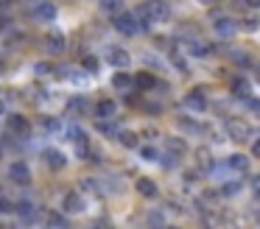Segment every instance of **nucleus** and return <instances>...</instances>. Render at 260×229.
<instances>
[{
  "label": "nucleus",
  "instance_id": "1",
  "mask_svg": "<svg viewBox=\"0 0 260 229\" xmlns=\"http://www.w3.org/2000/svg\"><path fill=\"white\" fill-rule=\"evenodd\" d=\"M226 134H230V140H238V143H246V140L254 137V128L249 126L246 120H241V117H230L226 120Z\"/></svg>",
  "mask_w": 260,
  "mask_h": 229
},
{
  "label": "nucleus",
  "instance_id": "2",
  "mask_svg": "<svg viewBox=\"0 0 260 229\" xmlns=\"http://www.w3.org/2000/svg\"><path fill=\"white\" fill-rule=\"evenodd\" d=\"M143 14L148 17L151 22H165L171 17V6L165 3V0H148V3H143Z\"/></svg>",
  "mask_w": 260,
  "mask_h": 229
},
{
  "label": "nucleus",
  "instance_id": "3",
  "mask_svg": "<svg viewBox=\"0 0 260 229\" xmlns=\"http://www.w3.org/2000/svg\"><path fill=\"white\" fill-rule=\"evenodd\" d=\"M213 31H215V37H221V39H232L235 31H238V22L232 20V17H215Z\"/></svg>",
  "mask_w": 260,
  "mask_h": 229
},
{
  "label": "nucleus",
  "instance_id": "4",
  "mask_svg": "<svg viewBox=\"0 0 260 229\" xmlns=\"http://www.w3.org/2000/svg\"><path fill=\"white\" fill-rule=\"evenodd\" d=\"M115 28H118L120 34H126V37H135L137 34V17L118 11V14H115Z\"/></svg>",
  "mask_w": 260,
  "mask_h": 229
},
{
  "label": "nucleus",
  "instance_id": "5",
  "mask_svg": "<svg viewBox=\"0 0 260 229\" xmlns=\"http://www.w3.org/2000/svg\"><path fill=\"white\" fill-rule=\"evenodd\" d=\"M9 179H12L14 184H20V187H25V184H31V171L25 162H12V168H9Z\"/></svg>",
  "mask_w": 260,
  "mask_h": 229
},
{
  "label": "nucleus",
  "instance_id": "6",
  "mask_svg": "<svg viewBox=\"0 0 260 229\" xmlns=\"http://www.w3.org/2000/svg\"><path fill=\"white\" fill-rule=\"evenodd\" d=\"M31 17H34V20H42V22H51L53 17H56V6H53L51 0L34 3V9H31Z\"/></svg>",
  "mask_w": 260,
  "mask_h": 229
},
{
  "label": "nucleus",
  "instance_id": "7",
  "mask_svg": "<svg viewBox=\"0 0 260 229\" xmlns=\"http://www.w3.org/2000/svg\"><path fill=\"white\" fill-rule=\"evenodd\" d=\"M6 126H9V132H12L14 137H28V134H31V123L25 120L23 115H12Z\"/></svg>",
  "mask_w": 260,
  "mask_h": 229
},
{
  "label": "nucleus",
  "instance_id": "8",
  "mask_svg": "<svg viewBox=\"0 0 260 229\" xmlns=\"http://www.w3.org/2000/svg\"><path fill=\"white\" fill-rule=\"evenodd\" d=\"M62 207L68 215H79V212H84V199H81V193H64Z\"/></svg>",
  "mask_w": 260,
  "mask_h": 229
},
{
  "label": "nucleus",
  "instance_id": "9",
  "mask_svg": "<svg viewBox=\"0 0 260 229\" xmlns=\"http://www.w3.org/2000/svg\"><path fill=\"white\" fill-rule=\"evenodd\" d=\"M185 106L193 112H204L207 109V98H204V89H190L185 95Z\"/></svg>",
  "mask_w": 260,
  "mask_h": 229
},
{
  "label": "nucleus",
  "instance_id": "10",
  "mask_svg": "<svg viewBox=\"0 0 260 229\" xmlns=\"http://www.w3.org/2000/svg\"><path fill=\"white\" fill-rule=\"evenodd\" d=\"M64 45H68V42H64V37H62L59 31L48 34V39H45V50H48L51 56H59V53H64Z\"/></svg>",
  "mask_w": 260,
  "mask_h": 229
},
{
  "label": "nucleus",
  "instance_id": "11",
  "mask_svg": "<svg viewBox=\"0 0 260 229\" xmlns=\"http://www.w3.org/2000/svg\"><path fill=\"white\" fill-rule=\"evenodd\" d=\"M226 171L232 173H249V156L246 154H232L230 159H226Z\"/></svg>",
  "mask_w": 260,
  "mask_h": 229
},
{
  "label": "nucleus",
  "instance_id": "12",
  "mask_svg": "<svg viewBox=\"0 0 260 229\" xmlns=\"http://www.w3.org/2000/svg\"><path fill=\"white\" fill-rule=\"evenodd\" d=\"M107 59L112 61L115 67H129L132 56H129V50H123V48H118V45H112V48H109V53H107Z\"/></svg>",
  "mask_w": 260,
  "mask_h": 229
},
{
  "label": "nucleus",
  "instance_id": "13",
  "mask_svg": "<svg viewBox=\"0 0 260 229\" xmlns=\"http://www.w3.org/2000/svg\"><path fill=\"white\" fill-rule=\"evenodd\" d=\"M14 212H17L25 223H34L37 221V207L31 204V201H17V204H14Z\"/></svg>",
  "mask_w": 260,
  "mask_h": 229
},
{
  "label": "nucleus",
  "instance_id": "14",
  "mask_svg": "<svg viewBox=\"0 0 260 229\" xmlns=\"http://www.w3.org/2000/svg\"><path fill=\"white\" fill-rule=\"evenodd\" d=\"M187 53L196 56V59H204V56H210V45L202 39H187Z\"/></svg>",
  "mask_w": 260,
  "mask_h": 229
},
{
  "label": "nucleus",
  "instance_id": "15",
  "mask_svg": "<svg viewBox=\"0 0 260 229\" xmlns=\"http://www.w3.org/2000/svg\"><path fill=\"white\" fill-rule=\"evenodd\" d=\"M45 162H48V168H53V171H62V168L68 165V159H64V154H62V151H56V148L45 151Z\"/></svg>",
  "mask_w": 260,
  "mask_h": 229
},
{
  "label": "nucleus",
  "instance_id": "16",
  "mask_svg": "<svg viewBox=\"0 0 260 229\" xmlns=\"http://www.w3.org/2000/svg\"><path fill=\"white\" fill-rule=\"evenodd\" d=\"M137 193L146 195V199H157V182L154 179H137Z\"/></svg>",
  "mask_w": 260,
  "mask_h": 229
},
{
  "label": "nucleus",
  "instance_id": "17",
  "mask_svg": "<svg viewBox=\"0 0 260 229\" xmlns=\"http://www.w3.org/2000/svg\"><path fill=\"white\" fill-rule=\"evenodd\" d=\"M196 162H199V168H202V171H207L210 173V168H213V154H210V148H199L196 151Z\"/></svg>",
  "mask_w": 260,
  "mask_h": 229
},
{
  "label": "nucleus",
  "instance_id": "18",
  "mask_svg": "<svg viewBox=\"0 0 260 229\" xmlns=\"http://www.w3.org/2000/svg\"><path fill=\"white\" fill-rule=\"evenodd\" d=\"M241 179H230V182H224V187H221V195H226V199H232V195L241 193Z\"/></svg>",
  "mask_w": 260,
  "mask_h": 229
},
{
  "label": "nucleus",
  "instance_id": "19",
  "mask_svg": "<svg viewBox=\"0 0 260 229\" xmlns=\"http://www.w3.org/2000/svg\"><path fill=\"white\" fill-rule=\"evenodd\" d=\"M95 112L101 117H115L118 115V106H115V101H101V104L95 106Z\"/></svg>",
  "mask_w": 260,
  "mask_h": 229
},
{
  "label": "nucleus",
  "instance_id": "20",
  "mask_svg": "<svg viewBox=\"0 0 260 229\" xmlns=\"http://www.w3.org/2000/svg\"><path fill=\"white\" fill-rule=\"evenodd\" d=\"M132 84H135V81H132L129 73H115V76H112V87L115 89H129Z\"/></svg>",
  "mask_w": 260,
  "mask_h": 229
},
{
  "label": "nucleus",
  "instance_id": "21",
  "mask_svg": "<svg viewBox=\"0 0 260 229\" xmlns=\"http://www.w3.org/2000/svg\"><path fill=\"white\" fill-rule=\"evenodd\" d=\"M132 81H135L140 89H151V87H157V78H154L151 73H140V76H137V78H132Z\"/></svg>",
  "mask_w": 260,
  "mask_h": 229
},
{
  "label": "nucleus",
  "instance_id": "22",
  "mask_svg": "<svg viewBox=\"0 0 260 229\" xmlns=\"http://www.w3.org/2000/svg\"><path fill=\"white\" fill-rule=\"evenodd\" d=\"M118 143L126 148H137V134L135 132H118Z\"/></svg>",
  "mask_w": 260,
  "mask_h": 229
},
{
  "label": "nucleus",
  "instance_id": "23",
  "mask_svg": "<svg viewBox=\"0 0 260 229\" xmlns=\"http://www.w3.org/2000/svg\"><path fill=\"white\" fill-rule=\"evenodd\" d=\"M42 126H45V132H51V134H59L64 128V123L59 120V117H45V120H42Z\"/></svg>",
  "mask_w": 260,
  "mask_h": 229
},
{
  "label": "nucleus",
  "instance_id": "24",
  "mask_svg": "<svg viewBox=\"0 0 260 229\" xmlns=\"http://www.w3.org/2000/svg\"><path fill=\"white\" fill-rule=\"evenodd\" d=\"M168 151H171V154H176V156H182V154L187 151V145L182 143L179 137H171V140H168Z\"/></svg>",
  "mask_w": 260,
  "mask_h": 229
},
{
  "label": "nucleus",
  "instance_id": "25",
  "mask_svg": "<svg viewBox=\"0 0 260 229\" xmlns=\"http://www.w3.org/2000/svg\"><path fill=\"white\" fill-rule=\"evenodd\" d=\"M235 92H238V98H249L252 95V87H249L246 78H238L235 81Z\"/></svg>",
  "mask_w": 260,
  "mask_h": 229
},
{
  "label": "nucleus",
  "instance_id": "26",
  "mask_svg": "<svg viewBox=\"0 0 260 229\" xmlns=\"http://www.w3.org/2000/svg\"><path fill=\"white\" fill-rule=\"evenodd\" d=\"M48 226H68V218L62 215V212H48Z\"/></svg>",
  "mask_w": 260,
  "mask_h": 229
},
{
  "label": "nucleus",
  "instance_id": "27",
  "mask_svg": "<svg viewBox=\"0 0 260 229\" xmlns=\"http://www.w3.org/2000/svg\"><path fill=\"white\" fill-rule=\"evenodd\" d=\"M101 11H107V14H118L120 0H101Z\"/></svg>",
  "mask_w": 260,
  "mask_h": 229
},
{
  "label": "nucleus",
  "instance_id": "28",
  "mask_svg": "<svg viewBox=\"0 0 260 229\" xmlns=\"http://www.w3.org/2000/svg\"><path fill=\"white\" fill-rule=\"evenodd\" d=\"M34 73H37V76H51V73H53V64H51V61H37V64H34Z\"/></svg>",
  "mask_w": 260,
  "mask_h": 229
},
{
  "label": "nucleus",
  "instance_id": "29",
  "mask_svg": "<svg viewBox=\"0 0 260 229\" xmlns=\"http://www.w3.org/2000/svg\"><path fill=\"white\" fill-rule=\"evenodd\" d=\"M112 120H115V117H104V120H98V132H101V134H115Z\"/></svg>",
  "mask_w": 260,
  "mask_h": 229
},
{
  "label": "nucleus",
  "instance_id": "30",
  "mask_svg": "<svg viewBox=\"0 0 260 229\" xmlns=\"http://www.w3.org/2000/svg\"><path fill=\"white\" fill-rule=\"evenodd\" d=\"M159 159H162V162H159L162 168H176V165H179V156H176V154H171V151H168V154H162Z\"/></svg>",
  "mask_w": 260,
  "mask_h": 229
},
{
  "label": "nucleus",
  "instance_id": "31",
  "mask_svg": "<svg viewBox=\"0 0 260 229\" xmlns=\"http://www.w3.org/2000/svg\"><path fill=\"white\" fill-rule=\"evenodd\" d=\"M232 61H235V64H241V67H249V64H252V59H249L243 50H235V53H232Z\"/></svg>",
  "mask_w": 260,
  "mask_h": 229
},
{
  "label": "nucleus",
  "instance_id": "32",
  "mask_svg": "<svg viewBox=\"0 0 260 229\" xmlns=\"http://www.w3.org/2000/svg\"><path fill=\"white\" fill-rule=\"evenodd\" d=\"M81 67H84L87 73H95L98 70V59L95 56H84V59H81Z\"/></svg>",
  "mask_w": 260,
  "mask_h": 229
},
{
  "label": "nucleus",
  "instance_id": "33",
  "mask_svg": "<svg viewBox=\"0 0 260 229\" xmlns=\"http://www.w3.org/2000/svg\"><path fill=\"white\" fill-rule=\"evenodd\" d=\"M81 190H84V193H98V182L95 179H81Z\"/></svg>",
  "mask_w": 260,
  "mask_h": 229
},
{
  "label": "nucleus",
  "instance_id": "34",
  "mask_svg": "<svg viewBox=\"0 0 260 229\" xmlns=\"http://www.w3.org/2000/svg\"><path fill=\"white\" fill-rule=\"evenodd\" d=\"M179 126L185 128V132H193V134H196V132H202V126H199L196 120H185V117H182V120H179Z\"/></svg>",
  "mask_w": 260,
  "mask_h": 229
},
{
  "label": "nucleus",
  "instance_id": "35",
  "mask_svg": "<svg viewBox=\"0 0 260 229\" xmlns=\"http://www.w3.org/2000/svg\"><path fill=\"white\" fill-rule=\"evenodd\" d=\"M6 212H14V201H9V199L0 195V215H6Z\"/></svg>",
  "mask_w": 260,
  "mask_h": 229
},
{
  "label": "nucleus",
  "instance_id": "36",
  "mask_svg": "<svg viewBox=\"0 0 260 229\" xmlns=\"http://www.w3.org/2000/svg\"><path fill=\"white\" fill-rule=\"evenodd\" d=\"M140 154H143V159H159V154H157V148H151V145H146V148H143L140 151Z\"/></svg>",
  "mask_w": 260,
  "mask_h": 229
},
{
  "label": "nucleus",
  "instance_id": "37",
  "mask_svg": "<svg viewBox=\"0 0 260 229\" xmlns=\"http://www.w3.org/2000/svg\"><path fill=\"white\" fill-rule=\"evenodd\" d=\"M241 25H243V31H249V34L257 31V20H254V17H246V20H243Z\"/></svg>",
  "mask_w": 260,
  "mask_h": 229
},
{
  "label": "nucleus",
  "instance_id": "38",
  "mask_svg": "<svg viewBox=\"0 0 260 229\" xmlns=\"http://www.w3.org/2000/svg\"><path fill=\"white\" fill-rule=\"evenodd\" d=\"M171 61L176 64V70H179V73H187V64H185V59H179L176 53H171Z\"/></svg>",
  "mask_w": 260,
  "mask_h": 229
},
{
  "label": "nucleus",
  "instance_id": "39",
  "mask_svg": "<svg viewBox=\"0 0 260 229\" xmlns=\"http://www.w3.org/2000/svg\"><path fill=\"white\" fill-rule=\"evenodd\" d=\"M143 137H151V140H157L159 137V132L154 126H146V132H143Z\"/></svg>",
  "mask_w": 260,
  "mask_h": 229
},
{
  "label": "nucleus",
  "instance_id": "40",
  "mask_svg": "<svg viewBox=\"0 0 260 229\" xmlns=\"http://www.w3.org/2000/svg\"><path fill=\"white\" fill-rule=\"evenodd\" d=\"M148 221H151V223H165V215H162V212H151Z\"/></svg>",
  "mask_w": 260,
  "mask_h": 229
},
{
  "label": "nucleus",
  "instance_id": "41",
  "mask_svg": "<svg viewBox=\"0 0 260 229\" xmlns=\"http://www.w3.org/2000/svg\"><path fill=\"white\" fill-rule=\"evenodd\" d=\"M70 106H73V109H84V106H87V101H84V98H76Z\"/></svg>",
  "mask_w": 260,
  "mask_h": 229
},
{
  "label": "nucleus",
  "instance_id": "42",
  "mask_svg": "<svg viewBox=\"0 0 260 229\" xmlns=\"http://www.w3.org/2000/svg\"><path fill=\"white\" fill-rule=\"evenodd\" d=\"M196 179H199V173H196V171H187V173H185V182H187V184L196 182Z\"/></svg>",
  "mask_w": 260,
  "mask_h": 229
},
{
  "label": "nucleus",
  "instance_id": "43",
  "mask_svg": "<svg viewBox=\"0 0 260 229\" xmlns=\"http://www.w3.org/2000/svg\"><path fill=\"white\" fill-rule=\"evenodd\" d=\"M246 6H249V9H257V6H260V0H246Z\"/></svg>",
  "mask_w": 260,
  "mask_h": 229
},
{
  "label": "nucleus",
  "instance_id": "44",
  "mask_svg": "<svg viewBox=\"0 0 260 229\" xmlns=\"http://www.w3.org/2000/svg\"><path fill=\"white\" fill-rule=\"evenodd\" d=\"M6 70V61H3V56H0V73Z\"/></svg>",
  "mask_w": 260,
  "mask_h": 229
},
{
  "label": "nucleus",
  "instance_id": "45",
  "mask_svg": "<svg viewBox=\"0 0 260 229\" xmlns=\"http://www.w3.org/2000/svg\"><path fill=\"white\" fill-rule=\"evenodd\" d=\"M3 112H6V106H3V101H0V115H3Z\"/></svg>",
  "mask_w": 260,
  "mask_h": 229
},
{
  "label": "nucleus",
  "instance_id": "46",
  "mask_svg": "<svg viewBox=\"0 0 260 229\" xmlns=\"http://www.w3.org/2000/svg\"><path fill=\"white\" fill-rule=\"evenodd\" d=\"M0 3H12V0H0Z\"/></svg>",
  "mask_w": 260,
  "mask_h": 229
},
{
  "label": "nucleus",
  "instance_id": "47",
  "mask_svg": "<svg viewBox=\"0 0 260 229\" xmlns=\"http://www.w3.org/2000/svg\"><path fill=\"white\" fill-rule=\"evenodd\" d=\"M202 3H213V0H202Z\"/></svg>",
  "mask_w": 260,
  "mask_h": 229
},
{
  "label": "nucleus",
  "instance_id": "48",
  "mask_svg": "<svg viewBox=\"0 0 260 229\" xmlns=\"http://www.w3.org/2000/svg\"><path fill=\"white\" fill-rule=\"evenodd\" d=\"M0 154H3V148H0Z\"/></svg>",
  "mask_w": 260,
  "mask_h": 229
}]
</instances>
